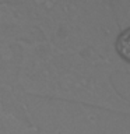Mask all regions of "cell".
Here are the masks:
<instances>
[{
    "label": "cell",
    "mask_w": 130,
    "mask_h": 134,
    "mask_svg": "<svg viewBox=\"0 0 130 134\" xmlns=\"http://www.w3.org/2000/svg\"><path fill=\"white\" fill-rule=\"evenodd\" d=\"M14 85L21 94L78 103L130 117V99L116 88L113 74L130 73L116 56L59 49L35 41L17 50Z\"/></svg>",
    "instance_id": "6da1fadb"
},
{
    "label": "cell",
    "mask_w": 130,
    "mask_h": 134,
    "mask_svg": "<svg viewBox=\"0 0 130 134\" xmlns=\"http://www.w3.org/2000/svg\"><path fill=\"white\" fill-rule=\"evenodd\" d=\"M31 17L42 41L59 49L116 56L119 32L111 0H17Z\"/></svg>",
    "instance_id": "7a4b0ae2"
},
{
    "label": "cell",
    "mask_w": 130,
    "mask_h": 134,
    "mask_svg": "<svg viewBox=\"0 0 130 134\" xmlns=\"http://www.w3.org/2000/svg\"><path fill=\"white\" fill-rule=\"evenodd\" d=\"M42 41L31 17L18 2H0V60H15L21 43Z\"/></svg>",
    "instance_id": "3957f363"
},
{
    "label": "cell",
    "mask_w": 130,
    "mask_h": 134,
    "mask_svg": "<svg viewBox=\"0 0 130 134\" xmlns=\"http://www.w3.org/2000/svg\"><path fill=\"white\" fill-rule=\"evenodd\" d=\"M38 126L18 88L0 81V131L3 134H31Z\"/></svg>",
    "instance_id": "277c9868"
},
{
    "label": "cell",
    "mask_w": 130,
    "mask_h": 134,
    "mask_svg": "<svg viewBox=\"0 0 130 134\" xmlns=\"http://www.w3.org/2000/svg\"><path fill=\"white\" fill-rule=\"evenodd\" d=\"M113 50L119 62L130 70V27L117 32L113 42Z\"/></svg>",
    "instance_id": "5b68a950"
},
{
    "label": "cell",
    "mask_w": 130,
    "mask_h": 134,
    "mask_svg": "<svg viewBox=\"0 0 130 134\" xmlns=\"http://www.w3.org/2000/svg\"><path fill=\"white\" fill-rule=\"evenodd\" d=\"M117 28L124 29L130 27V0H111Z\"/></svg>",
    "instance_id": "8992f818"
},
{
    "label": "cell",
    "mask_w": 130,
    "mask_h": 134,
    "mask_svg": "<svg viewBox=\"0 0 130 134\" xmlns=\"http://www.w3.org/2000/svg\"><path fill=\"white\" fill-rule=\"evenodd\" d=\"M31 134H50V133H48V131H45V130H41L39 127H38L35 131H32Z\"/></svg>",
    "instance_id": "52a82bcc"
},
{
    "label": "cell",
    "mask_w": 130,
    "mask_h": 134,
    "mask_svg": "<svg viewBox=\"0 0 130 134\" xmlns=\"http://www.w3.org/2000/svg\"><path fill=\"white\" fill-rule=\"evenodd\" d=\"M0 134H3V133H2V131H0Z\"/></svg>",
    "instance_id": "ba28073f"
}]
</instances>
